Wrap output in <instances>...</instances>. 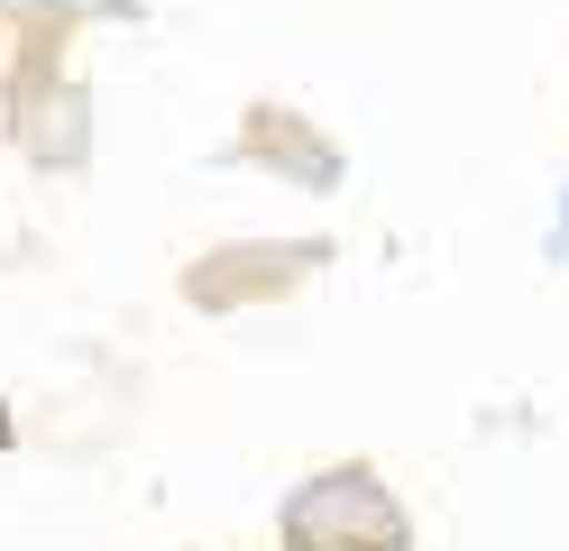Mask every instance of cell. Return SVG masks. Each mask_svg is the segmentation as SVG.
Wrapping results in <instances>:
<instances>
[{"mask_svg":"<svg viewBox=\"0 0 569 551\" xmlns=\"http://www.w3.org/2000/svg\"><path fill=\"white\" fill-rule=\"evenodd\" d=\"M276 551H413V505L386 488L377 460L303 469L276 496Z\"/></svg>","mask_w":569,"mask_h":551,"instance_id":"obj_1","label":"cell"},{"mask_svg":"<svg viewBox=\"0 0 569 551\" xmlns=\"http://www.w3.org/2000/svg\"><path fill=\"white\" fill-rule=\"evenodd\" d=\"M340 257V239H211L202 257H184L174 294L202 313V322H230V313H267V304H295Z\"/></svg>","mask_w":569,"mask_h":551,"instance_id":"obj_2","label":"cell"},{"mask_svg":"<svg viewBox=\"0 0 569 551\" xmlns=\"http://www.w3.org/2000/svg\"><path fill=\"white\" fill-rule=\"evenodd\" d=\"M230 166H258V175L295 184V194H312V203L349 194V147H340L322 120H312V110L276 101V92H258V101L239 110V129H230Z\"/></svg>","mask_w":569,"mask_h":551,"instance_id":"obj_3","label":"cell"},{"mask_svg":"<svg viewBox=\"0 0 569 551\" xmlns=\"http://www.w3.org/2000/svg\"><path fill=\"white\" fill-rule=\"evenodd\" d=\"M0 138H10L38 175L74 184V175L92 166V147H101V110H92V92H83V73H74V65L28 73V83L10 92V110H0Z\"/></svg>","mask_w":569,"mask_h":551,"instance_id":"obj_4","label":"cell"},{"mask_svg":"<svg viewBox=\"0 0 569 551\" xmlns=\"http://www.w3.org/2000/svg\"><path fill=\"white\" fill-rule=\"evenodd\" d=\"M83 0H0V110H10V92L28 83V73L64 65V47L83 37Z\"/></svg>","mask_w":569,"mask_h":551,"instance_id":"obj_5","label":"cell"},{"mask_svg":"<svg viewBox=\"0 0 569 551\" xmlns=\"http://www.w3.org/2000/svg\"><path fill=\"white\" fill-rule=\"evenodd\" d=\"M551 248L569 257V184H560V220H551Z\"/></svg>","mask_w":569,"mask_h":551,"instance_id":"obj_6","label":"cell"}]
</instances>
